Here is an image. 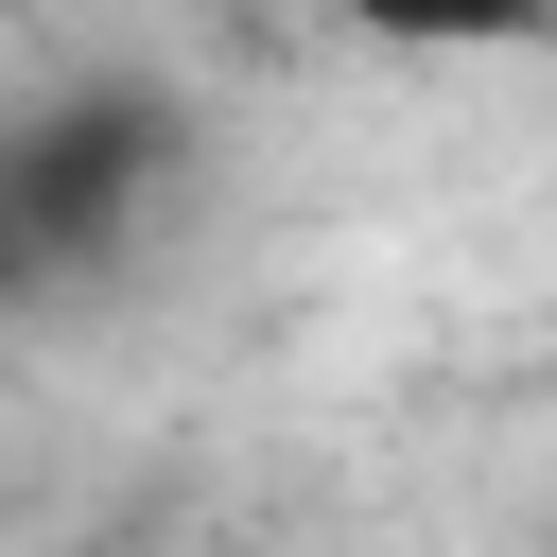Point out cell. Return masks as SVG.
Here are the masks:
<instances>
[{
	"mask_svg": "<svg viewBox=\"0 0 557 557\" xmlns=\"http://www.w3.org/2000/svg\"><path fill=\"white\" fill-rule=\"evenodd\" d=\"M366 52H557V0H296Z\"/></svg>",
	"mask_w": 557,
	"mask_h": 557,
	"instance_id": "cell-2",
	"label": "cell"
},
{
	"mask_svg": "<svg viewBox=\"0 0 557 557\" xmlns=\"http://www.w3.org/2000/svg\"><path fill=\"white\" fill-rule=\"evenodd\" d=\"M191 174V87L174 70H52L17 122H0V244L35 296L139 261L157 191Z\"/></svg>",
	"mask_w": 557,
	"mask_h": 557,
	"instance_id": "cell-1",
	"label": "cell"
}]
</instances>
